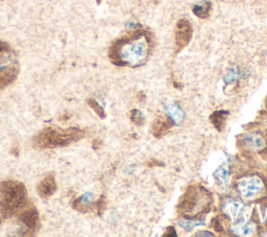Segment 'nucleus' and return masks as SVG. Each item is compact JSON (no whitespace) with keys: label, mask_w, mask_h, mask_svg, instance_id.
<instances>
[{"label":"nucleus","mask_w":267,"mask_h":237,"mask_svg":"<svg viewBox=\"0 0 267 237\" xmlns=\"http://www.w3.org/2000/svg\"><path fill=\"white\" fill-rule=\"evenodd\" d=\"M18 62L15 53L0 42V89H4L16 80Z\"/></svg>","instance_id":"3"},{"label":"nucleus","mask_w":267,"mask_h":237,"mask_svg":"<svg viewBox=\"0 0 267 237\" xmlns=\"http://www.w3.org/2000/svg\"><path fill=\"white\" fill-rule=\"evenodd\" d=\"M251 230H252V227L250 225H243L240 228L237 229V231L240 232L241 234H248L251 232Z\"/></svg>","instance_id":"17"},{"label":"nucleus","mask_w":267,"mask_h":237,"mask_svg":"<svg viewBox=\"0 0 267 237\" xmlns=\"http://www.w3.org/2000/svg\"><path fill=\"white\" fill-rule=\"evenodd\" d=\"M239 77V70L236 68H233L232 70H230V72H228L224 76V81L227 83H233L235 81H237Z\"/></svg>","instance_id":"14"},{"label":"nucleus","mask_w":267,"mask_h":237,"mask_svg":"<svg viewBox=\"0 0 267 237\" xmlns=\"http://www.w3.org/2000/svg\"><path fill=\"white\" fill-rule=\"evenodd\" d=\"M261 188V181L257 178H249L241 181L240 184H239V189H240L241 193L244 197L250 198L252 196H255Z\"/></svg>","instance_id":"8"},{"label":"nucleus","mask_w":267,"mask_h":237,"mask_svg":"<svg viewBox=\"0 0 267 237\" xmlns=\"http://www.w3.org/2000/svg\"><path fill=\"white\" fill-rule=\"evenodd\" d=\"M18 222L21 226L20 235L32 236L40 228V218L37 209L33 204L25 205L18 214Z\"/></svg>","instance_id":"5"},{"label":"nucleus","mask_w":267,"mask_h":237,"mask_svg":"<svg viewBox=\"0 0 267 237\" xmlns=\"http://www.w3.org/2000/svg\"><path fill=\"white\" fill-rule=\"evenodd\" d=\"M214 177L217 181H219V182L222 184H227L230 180V174L227 170H224V169H220V170L216 171L214 173Z\"/></svg>","instance_id":"12"},{"label":"nucleus","mask_w":267,"mask_h":237,"mask_svg":"<svg viewBox=\"0 0 267 237\" xmlns=\"http://www.w3.org/2000/svg\"><path fill=\"white\" fill-rule=\"evenodd\" d=\"M89 104H90V106L96 111L97 114H100V116H104V111H103V109L100 107V105H98L97 102H95L94 100H90V101H89Z\"/></svg>","instance_id":"16"},{"label":"nucleus","mask_w":267,"mask_h":237,"mask_svg":"<svg viewBox=\"0 0 267 237\" xmlns=\"http://www.w3.org/2000/svg\"><path fill=\"white\" fill-rule=\"evenodd\" d=\"M57 190V182H55L54 176L49 174L44 177L38 185V193L41 198L48 199Z\"/></svg>","instance_id":"6"},{"label":"nucleus","mask_w":267,"mask_h":237,"mask_svg":"<svg viewBox=\"0 0 267 237\" xmlns=\"http://www.w3.org/2000/svg\"><path fill=\"white\" fill-rule=\"evenodd\" d=\"M83 136L85 133L78 128H46L34 137L33 145L39 149L64 147L78 141Z\"/></svg>","instance_id":"2"},{"label":"nucleus","mask_w":267,"mask_h":237,"mask_svg":"<svg viewBox=\"0 0 267 237\" xmlns=\"http://www.w3.org/2000/svg\"><path fill=\"white\" fill-rule=\"evenodd\" d=\"M27 191L23 183L6 180L0 183V224L16 215L26 205Z\"/></svg>","instance_id":"1"},{"label":"nucleus","mask_w":267,"mask_h":237,"mask_svg":"<svg viewBox=\"0 0 267 237\" xmlns=\"http://www.w3.org/2000/svg\"><path fill=\"white\" fill-rule=\"evenodd\" d=\"M180 225H181L183 228H184V229L190 231V230H192L195 226L204 225V221H198V220L191 221V220H186V221H181V222H180Z\"/></svg>","instance_id":"13"},{"label":"nucleus","mask_w":267,"mask_h":237,"mask_svg":"<svg viewBox=\"0 0 267 237\" xmlns=\"http://www.w3.org/2000/svg\"><path fill=\"white\" fill-rule=\"evenodd\" d=\"M244 143L251 149H260L264 145V139L259 134H250L245 137Z\"/></svg>","instance_id":"9"},{"label":"nucleus","mask_w":267,"mask_h":237,"mask_svg":"<svg viewBox=\"0 0 267 237\" xmlns=\"http://www.w3.org/2000/svg\"><path fill=\"white\" fill-rule=\"evenodd\" d=\"M118 59L122 64L135 65L144 60L147 53V42L140 37L131 42H125L118 48Z\"/></svg>","instance_id":"4"},{"label":"nucleus","mask_w":267,"mask_h":237,"mask_svg":"<svg viewBox=\"0 0 267 237\" xmlns=\"http://www.w3.org/2000/svg\"><path fill=\"white\" fill-rule=\"evenodd\" d=\"M191 38V26L189 21L183 19L177 23V31H176V45L182 48L184 47L187 43H189V40Z\"/></svg>","instance_id":"7"},{"label":"nucleus","mask_w":267,"mask_h":237,"mask_svg":"<svg viewBox=\"0 0 267 237\" xmlns=\"http://www.w3.org/2000/svg\"><path fill=\"white\" fill-rule=\"evenodd\" d=\"M166 111L173 121L177 122V121H181L183 119V115L184 114H183L182 110L179 106H175V105L168 106V107H166Z\"/></svg>","instance_id":"11"},{"label":"nucleus","mask_w":267,"mask_h":237,"mask_svg":"<svg viewBox=\"0 0 267 237\" xmlns=\"http://www.w3.org/2000/svg\"><path fill=\"white\" fill-rule=\"evenodd\" d=\"M224 113H226V112H216L212 116V120H213V122H214V124L216 125V127H217L218 124H222L223 123L224 116H226V115H223Z\"/></svg>","instance_id":"15"},{"label":"nucleus","mask_w":267,"mask_h":237,"mask_svg":"<svg viewBox=\"0 0 267 237\" xmlns=\"http://www.w3.org/2000/svg\"><path fill=\"white\" fill-rule=\"evenodd\" d=\"M210 8H211V4L209 2H203L193 7V13L196 16L204 18L205 16L208 15Z\"/></svg>","instance_id":"10"}]
</instances>
